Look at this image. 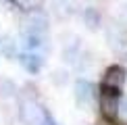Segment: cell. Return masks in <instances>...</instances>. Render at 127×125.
<instances>
[{"label": "cell", "instance_id": "1", "mask_svg": "<svg viewBox=\"0 0 127 125\" xmlns=\"http://www.w3.org/2000/svg\"><path fill=\"white\" fill-rule=\"evenodd\" d=\"M19 115H21V121L25 125H42L48 119L46 108L35 98H23L21 100V106H19Z\"/></svg>", "mask_w": 127, "mask_h": 125}, {"label": "cell", "instance_id": "2", "mask_svg": "<svg viewBox=\"0 0 127 125\" xmlns=\"http://www.w3.org/2000/svg\"><path fill=\"white\" fill-rule=\"evenodd\" d=\"M23 35H44L46 29H48V19H46L44 13L40 10H29L23 19Z\"/></svg>", "mask_w": 127, "mask_h": 125}, {"label": "cell", "instance_id": "3", "mask_svg": "<svg viewBox=\"0 0 127 125\" xmlns=\"http://www.w3.org/2000/svg\"><path fill=\"white\" fill-rule=\"evenodd\" d=\"M100 113L106 119H115L119 115V94L113 90H104L100 94Z\"/></svg>", "mask_w": 127, "mask_h": 125}, {"label": "cell", "instance_id": "4", "mask_svg": "<svg viewBox=\"0 0 127 125\" xmlns=\"http://www.w3.org/2000/svg\"><path fill=\"white\" fill-rule=\"evenodd\" d=\"M125 79H127L125 69H121V67H110V69L104 73V77H102V88L104 90L119 92L121 88L125 86Z\"/></svg>", "mask_w": 127, "mask_h": 125}, {"label": "cell", "instance_id": "5", "mask_svg": "<svg viewBox=\"0 0 127 125\" xmlns=\"http://www.w3.org/2000/svg\"><path fill=\"white\" fill-rule=\"evenodd\" d=\"M75 102L79 104V106L88 108L90 104L94 102V86L86 79H79L75 83Z\"/></svg>", "mask_w": 127, "mask_h": 125}, {"label": "cell", "instance_id": "6", "mask_svg": "<svg viewBox=\"0 0 127 125\" xmlns=\"http://www.w3.org/2000/svg\"><path fill=\"white\" fill-rule=\"evenodd\" d=\"M19 61H21V65H23V69L29 71V73H38L40 67H42V62H44V59H42V54L38 50H25V52H21Z\"/></svg>", "mask_w": 127, "mask_h": 125}, {"label": "cell", "instance_id": "7", "mask_svg": "<svg viewBox=\"0 0 127 125\" xmlns=\"http://www.w3.org/2000/svg\"><path fill=\"white\" fill-rule=\"evenodd\" d=\"M106 35H108V40H110V46H115L117 50L127 48V35H125L123 29H119V27H110V29L106 31Z\"/></svg>", "mask_w": 127, "mask_h": 125}, {"label": "cell", "instance_id": "8", "mask_svg": "<svg viewBox=\"0 0 127 125\" xmlns=\"http://www.w3.org/2000/svg\"><path fill=\"white\" fill-rule=\"evenodd\" d=\"M17 52H19L17 44H15V40L10 35H0V54L13 59V56H17Z\"/></svg>", "mask_w": 127, "mask_h": 125}, {"label": "cell", "instance_id": "9", "mask_svg": "<svg viewBox=\"0 0 127 125\" xmlns=\"http://www.w3.org/2000/svg\"><path fill=\"white\" fill-rule=\"evenodd\" d=\"M100 13L96 8H86L83 10V23L88 25V29H96V27H100Z\"/></svg>", "mask_w": 127, "mask_h": 125}, {"label": "cell", "instance_id": "10", "mask_svg": "<svg viewBox=\"0 0 127 125\" xmlns=\"http://www.w3.org/2000/svg\"><path fill=\"white\" fill-rule=\"evenodd\" d=\"M13 94H15V83L6 77H0V98H8Z\"/></svg>", "mask_w": 127, "mask_h": 125}, {"label": "cell", "instance_id": "11", "mask_svg": "<svg viewBox=\"0 0 127 125\" xmlns=\"http://www.w3.org/2000/svg\"><path fill=\"white\" fill-rule=\"evenodd\" d=\"M21 4H23L25 8H35V6H40L42 4V0H19Z\"/></svg>", "mask_w": 127, "mask_h": 125}, {"label": "cell", "instance_id": "12", "mask_svg": "<svg viewBox=\"0 0 127 125\" xmlns=\"http://www.w3.org/2000/svg\"><path fill=\"white\" fill-rule=\"evenodd\" d=\"M119 115L127 121V98H125L123 102H119Z\"/></svg>", "mask_w": 127, "mask_h": 125}, {"label": "cell", "instance_id": "13", "mask_svg": "<svg viewBox=\"0 0 127 125\" xmlns=\"http://www.w3.org/2000/svg\"><path fill=\"white\" fill-rule=\"evenodd\" d=\"M42 125H56V123H54V121H50V117H48V119H46V121L42 123Z\"/></svg>", "mask_w": 127, "mask_h": 125}]
</instances>
